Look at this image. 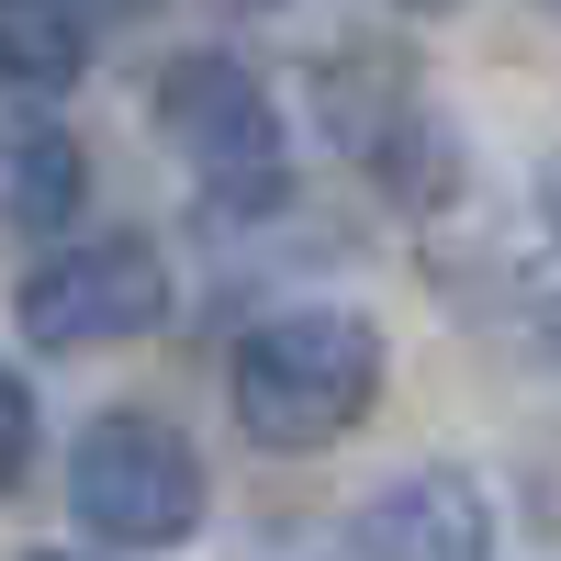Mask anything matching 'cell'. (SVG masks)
Instances as JSON below:
<instances>
[{"mask_svg": "<svg viewBox=\"0 0 561 561\" xmlns=\"http://www.w3.org/2000/svg\"><path fill=\"white\" fill-rule=\"evenodd\" d=\"M225 393H237V427L280 460L337 449L370 415V393H382V325L348 314V304H280L237 337Z\"/></svg>", "mask_w": 561, "mask_h": 561, "instance_id": "obj_1", "label": "cell"}, {"mask_svg": "<svg viewBox=\"0 0 561 561\" xmlns=\"http://www.w3.org/2000/svg\"><path fill=\"white\" fill-rule=\"evenodd\" d=\"M158 135L180 147V169H192V192L214 214H270L280 192H293L280 113H270L259 68H237L225 45H192V57L158 68Z\"/></svg>", "mask_w": 561, "mask_h": 561, "instance_id": "obj_2", "label": "cell"}, {"mask_svg": "<svg viewBox=\"0 0 561 561\" xmlns=\"http://www.w3.org/2000/svg\"><path fill=\"white\" fill-rule=\"evenodd\" d=\"M68 505L90 517L102 550H180L203 528V460L192 438L147 404H113L79 427V460H68Z\"/></svg>", "mask_w": 561, "mask_h": 561, "instance_id": "obj_3", "label": "cell"}, {"mask_svg": "<svg viewBox=\"0 0 561 561\" xmlns=\"http://www.w3.org/2000/svg\"><path fill=\"white\" fill-rule=\"evenodd\" d=\"M158 314H169V259L147 237H79L23 280V337L57 359L135 348V337H158Z\"/></svg>", "mask_w": 561, "mask_h": 561, "instance_id": "obj_4", "label": "cell"}, {"mask_svg": "<svg viewBox=\"0 0 561 561\" xmlns=\"http://www.w3.org/2000/svg\"><path fill=\"white\" fill-rule=\"evenodd\" d=\"M494 517L460 472H404L359 505V561H483Z\"/></svg>", "mask_w": 561, "mask_h": 561, "instance_id": "obj_5", "label": "cell"}, {"mask_svg": "<svg viewBox=\"0 0 561 561\" xmlns=\"http://www.w3.org/2000/svg\"><path fill=\"white\" fill-rule=\"evenodd\" d=\"M79 180L90 169L57 124H0V237H68Z\"/></svg>", "mask_w": 561, "mask_h": 561, "instance_id": "obj_6", "label": "cell"}, {"mask_svg": "<svg viewBox=\"0 0 561 561\" xmlns=\"http://www.w3.org/2000/svg\"><path fill=\"white\" fill-rule=\"evenodd\" d=\"M79 68H90V23L68 12V0H0V90L57 102Z\"/></svg>", "mask_w": 561, "mask_h": 561, "instance_id": "obj_7", "label": "cell"}, {"mask_svg": "<svg viewBox=\"0 0 561 561\" xmlns=\"http://www.w3.org/2000/svg\"><path fill=\"white\" fill-rule=\"evenodd\" d=\"M23 472H34V393L0 370V494H12Z\"/></svg>", "mask_w": 561, "mask_h": 561, "instance_id": "obj_8", "label": "cell"}, {"mask_svg": "<svg viewBox=\"0 0 561 561\" xmlns=\"http://www.w3.org/2000/svg\"><path fill=\"white\" fill-rule=\"evenodd\" d=\"M68 12H79L90 34H102V23H135V12H147V0H68Z\"/></svg>", "mask_w": 561, "mask_h": 561, "instance_id": "obj_9", "label": "cell"}, {"mask_svg": "<svg viewBox=\"0 0 561 561\" xmlns=\"http://www.w3.org/2000/svg\"><path fill=\"white\" fill-rule=\"evenodd\" d=\"M539 214H550V237H561V158H550V180H539Z\"/></svg>", "mask_w": 561, "mask_h": 561, "instance_id": "obj_10", "label": "cell"}, {"mask_svg": "<svg viewBox=\"0 0 561 561\" xmlns=\"http://www.w3.org/2000/svg\"><path fill=\"white\" fill-rule=\"evenodd\" d=\"M393 12H460V0H393Z\"/></svg>", "mask_w": 561, "mask_h": 561, "instance_id": "obj_11", "label": "cell"}, {"mask_svg": "<svg viewBox=\"0 0 561 561\" xmlns=\"http://www.w3.org/2000/svg\"><path fill=\"white\" fill-rule=\"evenodd\" d=\"M23 561H79V550H23Z\"/></svg>", "mask_w": 561, "mask_h": 561, "instance_id": "obj_12", "label": "cell"}, {"mask_svg": "<svg viewBox=\"0 0 561 561\" xmlns=\"http://www.w3.org/2000/svg\"><path fill=\"white\" fill-rule=\"evenodd\" d=\"M225 12H270V0H225Z\"/></svg>", "mask_w": 561, "mask_h": 561, "instance_id": "obj_13", "label": "cell"}, {"mask_svg": "<svg viewBox=\"0 0 561 561\" xmlns=\"http://www.w3.org/2000/svg\"><path fill=\"white\" fill-rule=\"evenodd\" d=\"M539 12H550V23H561V0H539Z\"/></svg>", "mask_w": 561, "mask_h": 561, "instance_id": "obj_14", "label": "cell"}]
</instances>
